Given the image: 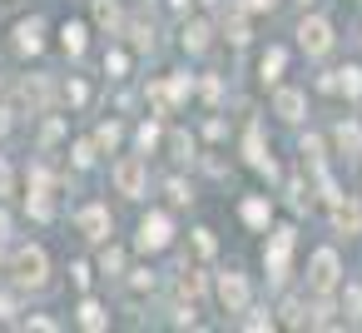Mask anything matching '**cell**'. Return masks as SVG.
<instances>
[{
    "label": "cell",
    "mask_w": 362,
    "mask_h": 333,
    "mask_svg": "<svg viewBox=\"0 0 362 333\" xmlns=\"http://www.w3.org/2000/svg\"><path fill=\"white\" fill-rule=\"evenodd\" d=\"M11 269H16V278H21L25 288H40V283H45V273H50V259H45V249L25 244V249L11 259Z\"/></svg>",
    "instance_id": "cell-1"
},
{
    "label": "cell",
    "mask_w": 362,
    "mask_h": 333,
    "mask_svg": "<svg viewBox=\"0 0 362 333\" xmlns=\"http://www.w3.org/2000/svg\"><path fill=\"white\" fill-rule=\"evenodd\" d=\"M115 184H119L124 199H139V194H144V164H139L134 154H124V159L115 164Z\"/></svg>",
    "instance_id": "cell-2"
},
{
    "label": "cell",
    "mask_w": 362,
    "mask_h": 333,
    "mask_svg": "<svg viewBox=\"0 0 362 333\" xmlns=\"http://www.w3.org/2000/svg\"><path fill=\"white\" fill-rule=\"evenodd\" d=\"M298 40H303V50H308V55H327V45H332V26L313 16V21H303V26H298Z\"/></svg>",
    "instance_id": "cell-3"
},
{
    "label": "cell",
    "mask_w": 362,
    "mask_h": 333,
    "mask_svg": "<svg viewBox=\"0 0 362 333\" xmlns=\"http://www.w3.org/2000/svg\"><path fill=\"white\" fill-rule=\"evenodd\" d=\"M313 288L317 293H327V288H337V254L332 249H322V254H313Z\"/></svg>",
    "instance_id": "cell-4"
},
{
    "label": "cell",
    "mask_w": 362,
    "mask_h": 333,
    "mask_svg": "<svg viewBox=\"0 0 362 333\" xmlns=\"http://www.w3.org/2000/svg\"><path fill=\"white\" fill-rule=\"evenodd\" d=\"M218 298H223L228 313L248 308V283H243V273H223V278H218Z\"/></svg>",
    "instance_id": "cell-5"
},
{
    "label": "cell",
    "mask_w": 362,
    "mask_h": 333,
    "mask_svg": "<svg viewBox=\"0 0 362 333\" xmlns=\"http://www.w3.org/2000/svg\"><path fill=\"white\" fill-rule=\"evenodd\" d=\"M174 234H169V219L164 214H149L144 224H139V249H164Z\"/></svg>",
    "instance_id": "cell-6"
},
{
    "label": "cell",
    "mask_w": 362,
    "mask_h": 333,
    "mask_svg": "<svg viewBox=\"0 0 362 333\" xmlns=\"http://www.w3.org/2000/svg\"><path fill=\"white\" fill-rule=\"evenodd\" d=\"M288 254H293V229H278V234H273V249H268V269L283 273V269H288Z\"/></svg>",
    "instance_id": "cell-7"
},
{
    "label": "cell",
    "mask_w": 362,
    "mask_h": 333,
    "mask_svg": "<svg viewBox=\"0 0 362 333\" xmlns=\"http://www.w3.org/2000/svg\"><path fill=\"white\" fill-rule=\"evenodd\" d=\"M332 224H337L342 234H357V229H362V209H357L352 199H347V204H332Z\"/></svg>",
    "instance_id": "cell-8"
},
{
    "label": "cell",
    "mask_w": 362,
    "mask_h": 333,
    "mask_svg": "<svg viewBox=\"0 0 362 333\" xmlns=\"http://www.w3.org/2000/svg\"><path fill=\"white\" fill-rule=\"evenodd\" d=\"M80 229H85L90 239H105V234H110V214H105V209H85V214H80Z\"/></svg>",
    "instance_id": "cell-9"
},
{
    "label": "cell",
    "mask_w": 362,
    "mask_h": 333,
    "mask_svg": "<svg viewBox=\"0 0 362 333\" xmlns=\"http://www.w3.org/2000/svg\"><path fill=\"white\" fill-rule=\"evenodd\" d=\"M16 35H21L16 45H21L25 55H35V50H40V35H45V26H40V21H25V26H21Z\"/></svg>",
    "instance_id": "cell-10"
},
{
    "label": "cell",
    "mask_w": 362,
    "mask_h": 333,
    "mask_svg": "<svg viewBox=\"0 0 362 333\" xmlns=\"http://www.w3.org/2000/svg\"><path fill=\"white\" fill-rule=\"evenodd\" d=\"M278 115L283 120H303V95L298 90H278Z\"/></svg>",
    "instance_id": "cell-11"
},
{
    "label": "cell",
    "mask_w": 362,
    "mask_h": 333,
    "mask_svg": "<svg viewBox=\"0 0 362 333\" xmlns=\"http://www.w3.org/2000/svg\"><path fill=\"white\" fill-rule=\"evenodd\" d=\"M337 149H342V154H357V149H362V130H357V125H337Z\"/></svg>",
    "instance_id": "cell-12"
},
{
    "label": "cell",
    "mask_w": 362,
    "mask_h": 333,
    "mask_svg": "<svg viewBox=\"0 0 362 333\" xmlns=\"http://www.w3.org/2000/svg\"><path fill=\"white\" fill-rule=\"evenodd\" d=\"M95 21H100L105 30H115V26H119V6H115V0H95Z\"/></svg>",
    "instance_id": "cell-13"
},
{
    "label": "cell",
    "mask_w": 362,
    "mask_h": 333,
    "mask_svg": "<svg viewBox=\"0 0 362 333\" xmlns=\"http://www.w3.org/2000/svg\"><path fill=\"white\" fill-rule=\"evenodd\" d=\"M179 293H184V298H199V293H204V273L184 269V273H179Z\"/></svg>",
    "instance_id": "cell-14"
},
{
    "label": "cell",
    "mask_w": 362,
    "mask_h": 333,
    "mask_svg": "<svg viewBox=\"0 0 362 333\" xmlns=\"http://www.w3.org/2000/svg\"><path fill=\"white\" fill-rule=\"evenodd\" d=\"M80 323H85L90 333H100V328H105L110 318H105V308H100V303H85V308H80Z\"/></svg>",
    "instance_id": "cell-15"
},
{
    "label": "cell",
    "mask_w": 362,
    "mask_h": 333,
    "mask_svg": "<svg viewBox=\"0 0 362 333\" xmlns=\"http://www.w3.org/2000/svg\"><path fill=\"white\" fill-rule=\"evenodd\" d=\"M60 40H65V50H70V55H80V50H85V26H65V30H60Z\"/></svg>",
    "instance_id": "cell-16"
},
{
    "label": "cell",
    "mask_w": 362,
    "mask_h": 333,
    "mask_svg": "<svg viewBox=\"0 0 362 333\" xmlns=\"http://www.w3.org/2000/svg\"><path fill=\"white\" fill-rule=\"evenodd\" d=\"M184 45H189V50H204V45H209V26H204V21H194V26L184 30Z\"/></svg>",
    "instance_id": "cell-17"
},
{
    "label": "cell",
    "mask_w": 362,
    "mask_h": 333,
    "mask_svg": "<svg viewBox=\"0 0 362 333\" xmlns=\"http://www.w3.org/2000/svg\"><path fill=\"white\" fill-rule=\"evenodd\" d=\"M248 159H253L258 169H273V164H268V154H263V140H258V130H248Z\"/></svg>",
    "instance_id": "cell-18"
},
{
    "label": "cell",
    "mask_w": 362,
    "mask_h": 333,
    "mask_svg": "<svg viewBox=\"0 0 362 333\" xmlns=\"http://www.w3.org/2000/svg\"><path fill=\"white\" fill-rule=\"evenodd\" d=\"M243 219H248V224H268V204H263V199H248V204H243Z\"/></svg>",
    "instance_id": "cell-19"
},
{
    "label": "cell",
    "mask_w": 362,
    "mask_h": 333,
    "mask_svg": "<svg viewBox=\"0 0 362 333\" xmlns=\"http://www.w3.org/2000/svg\"><path fill=\"white\" fill-rule=\"evenodd\" d=\"M278 70H283V50H268L263 55V80H278Z\"/></svg>",
    "instance_id": "cell-20"
},
{
    "label": "cell",
    "mask_w": 362,
    "mask_h": 333,
    "mask_svg": "<svg viewBox=\"0 0 362 333\" xmlns=\"http://www.w3.org/2000/svg\"><path fill=\"white\" fill-rule=\"evenodd\" d=\"M342 308H347V318H362V288H347L342 293Z\"/></svg>",
    "instance_id": "cell-21"
},
{
    "label": "cell",
    "mask_w": 362,
    "mask_h": 333,
    "mask_svg": "<svg viewBox=\"0 0 362 333\" xmlns=\"http://www.w3.org/2000/svg\"><path fill=\"white\" fill-rule=\"evenodd\" d=\"M342 90L357 100V95H362V70H342Z\"/></svg>",
    "instance_id": "cell-22"
},
{
    "label": "cell",
    "mask_w": 362,
    "mask_h": 333,
    "mask_svg": "<svg viewBox=\"0 0 362 333\" xmlns=\"http://www.w3.org/2000/svg\"><path fill=\"white\" fill-rule=\"evenodd\" d=\"M228 40H233V45H243V40H248V26H243V16H233V21H228Z\"/></svg>",
    "instance_id": "cell-23"
},
{
    "label": "cell",
    "mask_w": 362,
    "mask_h": 333,
    "mask_svg": "<svg viewBox=\"0 0 362 333\" xmlns=\"http://www.w3.org/2000/svg\"><path fill=\"white\" fill-rule=\"evenodd\" d=\"M11 184H16V174H11V164H6V159H0V199L11 194Z\"/></svg>",
    "instance_id": "cell-24"
},
{
    "label": "cell",
    "mask_w": 362,
    "mask_h": 333,
    "mask_svg": "<svg viewBox=\"0 0 362 333\" xmlns=\"http://www.w3.org/2000/svg\"><path fill=\"white\" fill-rule=\"evenodd\" d=\"M124 65H129V60H124L119 50H115V55H105V70H110V75H124Z\"/></svg>",
    "instance_id": "cell-25"
},
{
    "label": "cell",
    "mask_w": 362,
    "mask_h": 333,
    "mask_svg": "<svg viewBox=\"0 0 362 333\" xmlns=\"http://www.w3.org/2000/svg\"><path fill=\"white\" fill-rule=\"evenodd\" d=\"M119 264H124V254L119 249H105V273H119Z\"/></svg>",
    "instance_id": "cell-26"
},
{
    "label": "cell",
    "mask_w": 362,
    "mask_h": 333,
    "mask_svg": "<svg viewBox=\"0 0 362 333\" xmlns=\"http://www.w3.org/2000/svg\"><path fill=\"white\" fill-rule=\"evenodd\" d=\"M0 318H16V298H0Z\"/></svg>",
    "instance_id": "cell-27"
},
{
    "label": "cell",
    "mask_w": 362,
    "mask_h": 333,
    "mask_svg": "<svg viewBox=\"0 0 362 333\" xmlns=\"http://www.w3.org/2000/svg\"><path fill=\"white\" fill-rule=\"evenodd\" d=\"M278 6V0H253V11H273Z\"/></svg>",
    "instance_id": "cell-28"
},
{
    "label": "cell",
    "mask_w": 362,
    "mask_h": 333,
    "mask_svg": "<svg viewBox=\"0 0 362 333\" xmlns=\"http://www.w3.org/2000/svg\"><path fill=\"white\" fill-rule=\"evenodd\" d=\"M0 234H6V214H0Z\"/></svg>",
    "instance_id": "cell-29"
}]
</instances>
